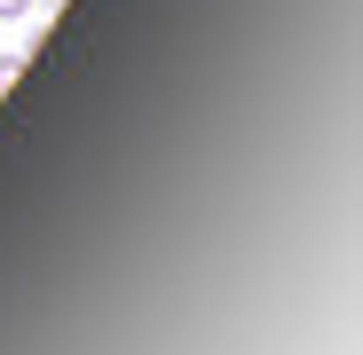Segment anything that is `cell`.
Wrapping results in <instances>:
<instances>
[{
	"instance_id": "1",
	"label": "cell",
	"mask_w": 363,
	"mask_h": 355,
	"mask_svg": "<svg viewBox=\"0 0 363 355\" xmlns=\"http://www.w3.org/2000/svg\"><path fill=\"white\" fill-rule=\"evenodd\" d=\"M16 72H24V55H16V47H0V87H16Z\"/></svg>"
},
{
	"instance_id": "2",
	"label": "cell",
	"mask_w": 363,
	"mask_h": 355,
	"mask_svg": "<svg viewBox=\"0 0 363 355\" xmlns=\"http://www.w3.org/2000/svg\"><path fill=\"white\" fill-rule=\"evenodd\" d=\"M32 16V0H0V24H24Z\"/></svg>"
}]
</instances>
